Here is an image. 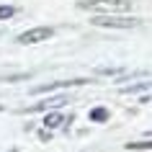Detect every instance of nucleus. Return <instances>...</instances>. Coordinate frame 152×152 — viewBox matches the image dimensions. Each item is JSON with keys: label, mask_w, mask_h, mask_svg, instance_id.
I'll return each instance as SVG.
<instances>
[{"label": "nucleus", "mask_w": 152, "mask_h": 152, "mask_svg": "<svg viewBox=\"0 0 152 152\" xmlns=\"http://www.w3.org/2000/svg\"><path fill=\"white\" fill-rule=\"evenodd\" d=\"M90 23L101 26V28H137V26H142V18L119 16V13H101V16L90 18Z\"/></svg>", "instance_id": "f257e3e1"}, {"label": "nucleus", "mask_w": 152, "mask_h": 152, "mask_svg": "<svg viewBox=\"0 0 152 152\" xmlns=\"http://www.w3.org/2000/svg\"><path fill=\"white\" fill-rule=\"evenodd\" d=\"M77 8L98 10V13H126L132 8V0H80Z\"/></svg>", "instance_id": "f03ea898"}, {"label": "nucleus", "mask_w": 152, "mask_h": 152, "mask_svg": "<svg viewBox=\"0 0 152 152\" xmlns=\"http://www.w3.org/2000/svg\"><path fill=\"white\" fill-rule=\"evenodd\" d=\"M52 36H54V28H52V26H34V28H28V31L18 34L16 41L26 47V44H41V41H49Z\"/></svg>", "instance_id": "7ed1b4c3"}, {"label": "nucleus", "mask_w": 152, "mask_h": 152, "mask_svg": "<svg viewBox=\"0 0 152 152\" xmlns=\"http://www.w3.org/2000/svg\"><path fill=\"white\" fill-rule=\"evenodd\" d=\"M88 77H72V80H54V83H44V85H36L31 93L41 96V93H52V90H64V88H80V85H88Z\"/></svg>", "instance_id": "20e7f679"}, {"label": "nucleus", "mask_w": 152, "mask_h": 152, "mask_svg": "<svg viewBox=\"0 0 152 152\" xmlns=\"http://www.w3.org/2000/svg\"><path fill=\"white\" fill-rule=\"evenodd\" d=\"M67 103V96H49V98H44V101H39V103H31V106H26V108H21L23 113H36V111H57V108H62V106Z\"/></svg>", "instance_id": "39448f33"}, {"label": "nucleus", "mask_w": 152, "mask_h": 152, "mask_svg": "<svg viewBox=\"0 0 152 152\" xmlns=\"http://www.w3.org/2000/svg\"><path fill=\"white\" fill-rule=\"evenodd\" d=\"M150 90H152V80H142V83H129V85H121V93H124V96L150 93Z\"/></svg>", "instance_id": "423d86ee"}, {"label": "nucleus", "mask_w": 152, "mask_h": 152, "mask_svg": "<svg viewBox=\"0 0 152 152\" xmlns=\"http://www.w3.org/2000/svg\"><path fill=\"white\" fill-rule=\"evenodd\" d=\"M41 124H44V129H57V126H62V124H64V116H62V113H57V111H52V113L44 116Z\"/></svg>", "instance_id": "0eeeda50"}, {"label": "nucleus", "mask_w": 152, "mask_h": 152, "mask_svg": "<svg viewBox=\"0 0 152 152\" xmlns=\"http://www.w3.org/2000/svg\"><path fill=\"white\" fill-rule=\"evenodd\" d=\"M126 150H134V152H147V150H152V137H150V139H142V142H129Z\"/></svg>", "instance_id": "6e6552de"}, {"label": "nucleus", "mask_w": 152, "mask_h": 152, "mask_svg": "<svg viewBox=\"0 0 152 152\" xmlns=\"http://www.w3.org/2000/svg\"><path fill=\"white\" fill-rule=\"evenodd\" d=\"M108 119V111L106 108H93L90 111V121H106Z\"/></svg>", "instance_id": "1a4fd4ad"}, {"label": "nucleus", "mask_w": 152, "mask_h": 152, "mask_svg": "<svg viewBox=\"0 0 152 152\" xmlns=\"http://www.w3.org/2000/svg\"><path fill=\"white\" fill-rule=\"evenodd\" d=\"M13 16H16V8H13V5H0V21L13 18Z\"/></svg>", "instance_id": "9d476101"}, {"label": "nucleus", "mask_w": 152, "mask_h": 152, "mask_svg": "<svg viewBox=\"0 0 152 152\" xmlns=\"http://www.w3.org/2000/svg\"><path fill=\"white\" fill-rule=\"evenodd\" d=\"M124 70H119V67H101L98 70V75H121Z\"/></svg>", "instance_id": "9b49d317"}, {"label": "nucleus", "mask_w": 152, "mask_h": 152, "mask_svg": "<svg viewBox=\"0 0 152 152\" xmlns=\"http://www.w3.org/2000/svg\"><path fill=\"white\" fill-rule=\"evenodd\" d=\"M0 36H3V28H0Z\"/></svg>", "instance_id": "f8f14e48"}]
</instances>
